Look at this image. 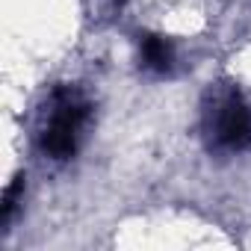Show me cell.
I'll return each instance as SVG.
<instances>
[{"label":"cell","mask_w":251,"mask_h":251,"mask_svg":"<svg viewBox=\"0 0 251 251\" xmlns=\"http://www.w3.org/2000/svg\"><path fill=\"white\" fill-rule=\"evenodd\" d=\"M89 118H92V100L77 86H56L50 92L42 127H39L42 154L56 163L71 160L83 142Z\"/></svg>","instance_id":"6da1fadb"},{"label":"cell","mask_w":251,"mask_h":251,"mask_svg":"<svg viewBox=\"0 0 251 251\" xmlns=\"http://www.w3.org/2000/svg\"><path fill=\"white\" fill-rule=\"evenodd\" d=\"M201 130L210 151L239 154L251 148V103L233 83L213 86L207 92L201 109Z\"/></svg>","instance_id":"7a4b0ae2"},{"label":"cell","mask_w":251,"mask_h":251,"mask_svg":"<svg viewBox=\"0 0 251 251\" xmlns=\"http://www.w3.org/2000/svg\"><path fill=\"white\" fill-rule=\"evenodd\" d=\"M139 65L148 74H157V77L172 74V68H175V48H172V42L166 36H157V33L139 36Z\"/></svg>","instance_id":"3957f363"},{"label":"cell","mask_w":251,"mask_h":251,"mask_svg":"<svg viewBox=\"0 0 251 251\" xmlns=\"http://www.w3.org/2000/svg\"><path fill=\"white\" fill-rule=\"evenodd\" d=\"M21 192H24V175H15L12 183H9L6 192H3V207H0V222H3V225H9V219H12L15 207H18Z\"/></svg>","instance_id":"277c9868"}]
</instances>
